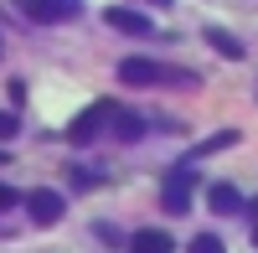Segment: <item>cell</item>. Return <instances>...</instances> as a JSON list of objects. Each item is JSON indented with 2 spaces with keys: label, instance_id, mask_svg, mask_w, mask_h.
Wrapping results in <instances>:
<instances>
[{
  "label": "cell",
  "instance_id": "14",
  "mask_svg": "<svg viewBox=\"0 0 258 253\" xmlns=\"http://www.w3.org/2000/svg\"><path fill=\"white\" fill-rule=\"evenodd\" d=\"M16 197H21V192H11V186H0V212H6V207H16Z\"/></svg>",
  "mask_w": 258,
  "mask_h": 253
},
{
  "label": "cell",
  "instance_id": "12",
  "mask_svg": "<svg viewBox=\"0 0 258 253\" xmlns=\"http://www.w3.org/2000/svg\"><path fill=\"white\" fill-rule=\"evenodd\" d=\"M16 135H21V114H16V109H6V114H0V145L16 140Z\"/></svg>",
  "mask_w": 258,
  "mask_h": 253
},
{
  "label": "cell",
  "instance_id": "11",
  "mask_svg": "<svg viewBox=\"0 0 258 253\" xmlns=\"http://www.w3.org/2000/svg\"><path fill=\"white\" fill-rule=\"evenodd\" d=\"M227 145H238V130H217V135H207V140L197 145V160H202V155H217V150H227Z\"/></svg>",
  "mask_w": 258,
  "mask_h": 253
},
{
  "label": "cell",
  "instance_id": "18",
  "mask_svg": "<svg viewBox=\"0 0 258 253\" xmlns=\"http://www.w3.org/2000/svg\"><path fill=\"white\" fill-rule=\"evenodd\" d=\"M129 253H135V248H129Z\"/></svg>",
  "mask_w": 258,
  "mask_h": 253
},
{
  "label": "cell",
  "instance_id": "5",
  "mask_svg": "<svg viewBox=\"0 0 258 253\" xmlns=\"http://www.w3.org/2000/svg\"><path fill=\"white\" fill-rule=\"evenodd\" d=\"M103 26H109V31H124V36H150V31H155V26H150V16L129 11V6H109V11H103Z\"/></svg>",
  "mask_w": 258,
  "mask_h": 253
},
{
  "label": "cell",
  "instance_id": "6",
  "mask_svg": "<svg viewBox=\"0 0 258 253\" xmlns=\"http://www.w3.org/2000/svg\"><path fill=\"white\" fill-rule=\"evenodd\" d=\"M119 78L129 83V88H150V83L165 78V68H155L150 57H124V62H119Z\"/></svg>",
  "mask_w": 258,
  "mask_h": 253
},
{
  "label": "cell",
  "instance_id": "17",
  "mask_svg": "<svg viewBox=\"0 0 258 253\" xmlns=\"http://www.w3.org/2000/svg\"><path fill=\"white\" fill-rule=\"evenodd\" d=\"M0 160H11V155H0Z\"/></svg>",
  "mask_w": 258,
  "mask_h": 253
},
{
  "label": "cell",
  "instance_id": "1",
  "mask_svg": "<svg viewBox=\"0 0 258 253\" xmlns=\"http://www.w3.org/2000/svg\"><path fill=\"white\" fill-rule=\"evenodd\" d=\"M109 119H114V103H109V98H98L93 109H83V114L68 124V140H73L78 150H83V145H93V140L103 135V124H109Z\"/></svg>",
  "mask_w": 258,
  "mask_h": 253
},
{
  "label": "cell",
  "instance_id": "7",
  "mask_svg": "<svg viewBox=\"0 0 258 253\" xmlns=\"http://www.w3.org/2000/svg\"><path fill=\"white\" fill-rule=\"evenodd\" d=\"M114 140H124V145H135V140H145V119L135 114V109H119V103H114Z\"/></svg>",
  "mask_w": 258,
  "mask_h": 253
},
{
  "label": "cell",
  "instance_id": "4",
  "mask_svg": "<svg viewBox=\"0 0 258 253\" xmlns=\"http://www.w3.org/2000/svg\"><path fill=\"white\" fill-rule=\"evenodd\" d=\"M21 11H26L31 21H41V26H57V21H78V0H21Z\"/></svg>",
  "mask_w": 258,
  "mask_h": 253
},
{
  "label": "cell",
  "instance_id": "9",
  "mask_svg": "<svg viewBox=\"0 0 258 253\" xmlns=\"http://www.w3.org/2000/svg\"><path fill=\"white\" fill-rule=\"evenodd\" d=\"M202 36H207V47L217 52V57H227V62H238V57H243V41L232 36V31H222V26H207Z\"/></svg>",
  "mask_w": 258,
  "mask_h": 253
},
{
  "label": "cell",
  "instance_id": "3",
  "mask_svg": "<svg viewBox=\"0 0 258 253\" xmlns=\"http://www.w3.org/2000/svg\"><path fill=\"white\" fill-rule=\"evenodd\" d=\"M26 212H31L36 227H52V222H62L68 202H62V192H52V186H36V192L26 197Z\"/></svg>",
  "mask_w": 258,
  "mask_h": 253
},
{
  "label": "cell",
  "instance_id": "2",
  "mask_svg": "<svg viewBox=\"0 0 258 253\" xmlns=\"http://www.w3.org/2000/svg\"><path fill=\"white\" fill-rule=\"evenodd\" d=\"M191 171H197V155L165 176V212H170V217H181L186 207H191Z\"/></svg>",
  "mask_w": 258,
  "mask_h": 253
},
{
  "label": "cell",
  "instance_id": "10",
  "mask_svg": "<svg viewBox=\"0 0 258 253\" xmlns=\"http://www.w3.org/2000/svg\"><path fill=\"white\" fill-rule=\"evenodd\" d=\"M135 253H170V233H160V227H145V233H135V243H129Z\"/></svg>",
  "mask_w": 258,
  "mask_h": 253
},
{
  "label": "cell",
  "instance_id": "15",
  "mask_svg": "<svg viewBox=\"0 0 258 253\" xmlns=\"http://www.w3.org/2000/svg\"><path fill=\"white\" fill-rule=\"evenodd\" d=\"M248 212H253V227H258V202H253V207H248Z\"/></svg>",
  "mask_w": 258,
  "mask_h": 253
},
{
  "label": "cell",
  "instance_id": "8",
  "mask_svg": "<svg viewBox=\"0 0 258 253\" xmlns=\"http://www.w3.org/2000/svg\"><path fill=\"white\" fill-rule=\"evenodd\" d=\"M207 202H212V212L217 217H232V212H243V197H238V186H227V181H217L207 192Z\"/></svg>",
  "mask_w": 258,
  "mask_h": 253
},
{
  "label": "cell",
  "instance_id": "13",
  "mask_svg": "<svg viewBox=\"0 0 258 253\" xmlns=\"http://www.w3.org/2000/svg\"><path fill=\"white\" fill-rule=\"evenodd\" d=\"M191 253H222V238L217 233H197L191 238Z\"/></svg>",
  "mask_w": 258,
  "mask_h": 253
},
{
  "label": "cell",
  "instance_id": "16",
  "mask_svg": "<svg viewBox=\"0 0 258 253\" xmlns=\"http://www.w3.org/2000/svg\"><path fill=\"white\" fill-rule=\"evenodd\" d=\"M155 6H160V11H165V6H170V0H155Z\"/></svg>",
  "mask_w": 258,
  "mask_h": 253
}]
</instances>
